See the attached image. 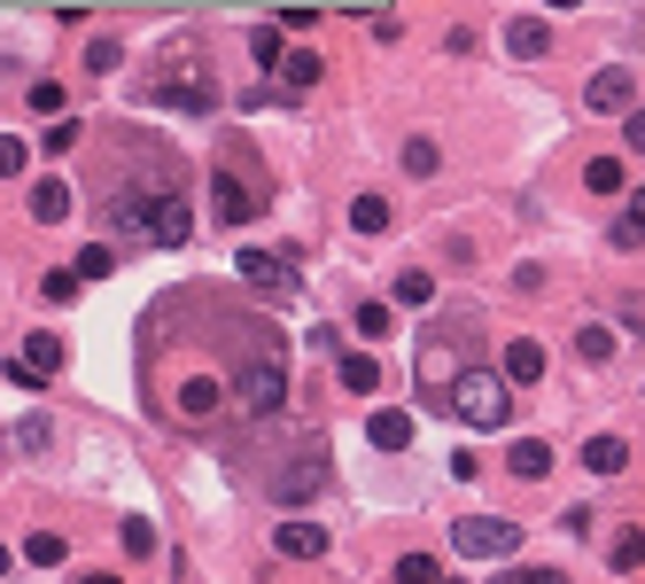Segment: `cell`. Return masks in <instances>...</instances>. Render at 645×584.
Segmentation results:
<instances>
[{
  "instance_id": "obj_22",
  "label": "cell",
  "mask_w": 645,
  "mask_h": 584,
  "mask_svg": "<svg viewBox=\"0 0 645 584\" xmlns=\"http://www.w3.org/2000/svg\"><path fill=\"white\" fill-rule=\"evenodd\" d=\"M435 164H443L435 141H405V172H412V180H435Z\"/></svg>"
},
{
  "instance_id": "obj_32",
  "label": "cell",
  "mask_w": 645,
  "mask_h": 584,
  "mask_svg": "<svg viewBox=\"0 0 645 584\" xmlns=\"http://www.w3.org/2000/svg\"><path fill=\"white\" fill-rule=\"evenodd\" d=\"M16 452H47V422L32 413V422H16Z\"/></svg>"
},
{
  "instance_id": "obj_28",
  "label": "cell",
  "mask_w": 645,
  "mask_h": 584,
  "mask_svg": "<svg viewBox=\"0 0 645 584\" xmlns=\"http://www.w3.org/2000/svg\"><path fill=\"white\" fill-rule=\"evenodd\" d=\"M249 55H257V63H281V24H257V32H249Z\"/></svg>"
},
{
  "instance_id": "obj_24",
  "label": "cell",
  "mask_w": 645,
  "mask_h": 584,
  "mask_svg": "<svg viewBox=\"0 0 645 584\" xmlns=\"http://www.w3.org/2000/svg\"><path fill=\"white\" fill-rule=\"evenodd\" d=\"M435 576H443L435 553H405V561H397V584H435Z\"/></svg>"
},
{
  "instance_id": "obj_13",
  "label": "cell",
  "mask_w": 645,
  "mask_h": 584,
  "mask_svg": "<svg viewBox=\"0 0 645 584\" xmlns=\"http://www.w3.org/2000/svg\"><path fill=\"white\" fill-rule=\"evenodd\" d=\"M544 47H552V32H544V24H529V16H521V24H506V55H513V63H536Z\"/></svg>"
},
{
  "instance_id": "obj_11",
  "label": "cell",
  "mask_w": 645,
  "mask_h": 584,
  "mask_svg": "<svg viewBox=\"0 0 645 584\" xmlns=\"http://www.w3.org/2000/svg\"><path fill=\"white\" fill-rule=\"evenodd\" d=\"M32 218H39V226H63V218H70V188H63V180H32Z\"/></svg>"
},
{
  "instance_id": "obj_35",
  "label": "cell",
  "mask_w": 645,
  "mask_h": 584,
  "mask_svg": "<svg viewBox=\"0 0 645 584\" xmlns=\"http://www.w3.org/2000/svg\"><path fill=\"white\" fill-rule=\"evenodd\" d=\"M622 148H630V156H645V110H630V117H622Z\"/></svg>"
},
{
  "instance_id": "obj_41",
  "label": "cell",
  "mask_w": 645,
  "mask_h": 584,
  "mask_svg": "<svg viewBox=\"0 0 645 584\" xmlns=\"http://www.w3.org/2000/svg\"><path fill=\"white\" fill-rule=\"evenodd\" d=\"M544 9H584V0H544Z\"/></svg>"
},
{
  "instance_id": "obj_3",
  "label": "cell",
  "mask_w": 645,
  "mask_h": 584,
  "mask_svg": "<svg viewBox=\"0 0 645 584\" xmlns=\"http://www.w3.org/2000/svg\"><path fill=\"white\" fill-rule=\"evenodd\" d=\"M451 413H459V422H475V429H506V413H513L506 374H490V367H459V374H451Z\"/></svg>"
},
{
  "instance_id": "obj_2",
  "label": "cell",
  "mask_w": 645,
  "mask_h": 584,
  "mask_svg": "<svg viewBox=\"0 0 645 584\" xmlns=\"http://www.w3.org/2000/svg\"><path fill=\"white\" fill-rule=\"evenodd\" d=\"M234 397H241L249 413H281V397H288V367H281V344H272V327H257L249 359L234 367Z\"/></svg>"
},
{
  "instance_id": "obj_29",
  "label": "cell",
  "mask_w": 645,
  "mask_h": 584,
  "mask_svg": "<svg viewBox=\"0 0 645 584\" xmlns=\"http://www.w3.org/2000/svg\"><path fill=\"white\" fill-rule=\"evenodd\" d=\"M24 156H32V148H24L16 133H0V180H16V172H24Z\"/></svg>"
},
{
  "instance_id": "obj_43",
  "label": "cell",
  "mask_w": 645,
  "mask_h": 584,
  "mask_svg": "<svg viewBox=\"0 0 645 584\" xmlns=\"http://www.w3.org/2000/svg\"><path fill=\"white\" fill-rule=\"evenodd\" d=\"M435 584H459V576H435Z\"/></svg>"
},
{
  "instance_id": "obj_26",
  "label": "cell",
  "mask_w": 645,
  "mask_h": 584,
  "mask_svg": "<svg viewBox=\"0 0 645 584\" xmlns=\"http://www.w3.org/2000/svg\"><path fill=\"white\" fill-rule=\"evenodd\" d=\"M110 266H117V258H110V242H94V249H78V266H70V273H78V281H102Z\"/></svg>"
},
{
  "instance_id": "obj_10",
  "label": "cell",
  "mask_w": 645,
  "mask_h": 584,
  "mask_svg": "<svg viewBox=\"0 0 645 584\" xmlns=\"http://www.w3.org/2000/svg\"><path fill=\"white\" fill-rule=\"evenodd\" d=\"M272 538H281L288 561H319V553H327V530H319V523H281Z\"/></svg>"
},
{
  "instance_id": "obj_34",
  "label": "cell",
  "mask_w": 645,
  "mask_h": 584,
  "mask_svg": "<svg viewBox=\"0 0 645 584\" xmlns=\"http://www.w3.org/2000/svg\"><path fill=\"white\" fill-rule=\"evenodd\" d=\"M63 148H78V125H70V117L47 125V156H63Z\"/></svg>"
},
{
  "instance_id": "obj_36",
  "label": "cell",
  "mask_w": 645,
  "mask_h": 584,
  "mask_svg": "<svg viewBox=\"0 0 645 584\" xmlns=\"http://www.w3.org/2000/svg\"><path fill=\"white\" fill-rule=\"evenodd\" d=\"M498 584H568L561 569H513V576H498Z\"/></svg>"
},
{
  "instance_id": "obj_12",
  "label": "cell",
  "mask_w": 645,
  "mask_h": 584,
  "mask_svg": "<svg viewBox=\"0 0 645 584\" xmlns=\"http://www.w3.org/2000/svg\"><path fill=\"white\" fill-rule=\"evenodd\" d=\"M335 374H342V390H358V397H374V390H382V367L365 359V351H342V359H335Z\"/></svg>"
},
{
  "instance_id": "obj_17",
  "label": "cell",
  "mask_w": 645,
  "mask_h": 584,
  "mask_svg": "<svg viewBox=\"0 0 645 584\" xmlns=\"http://www.w3.org/2000/svg\"><path fill=\"white\" fill-rule=\"evenodd\" d=\"M272 70H281V87H319V55H281V63H272Z\"/></svg>"
},
{
  "instance_id": "obj_18",
  "label": "cell",
  "mask_w": 645,
  "mask_h": 584,
  "mask_svg": "<svg viewBox=\"0 0 645 584\" xmlns=\"http://www.w3.org/2000/svg\"><path fill=\"white\" fill-rule=\"evenodd\" d=\"M350 226H358V234H389V203H382V195H358V203H350Z\"/></svg>"
},
{
  "instance_id": "obj_15",
  "label": "cell",
  "mask_w": 645,
  "mask_h": 584,
  "mask_svg": "<svg viewBox=\"0 0 645 584\" xmlns=\"http://www.w3.org/2000/svg\"><path fill=\"white\" fill-rule=\"evenodd\" d=\"M506 468H513V475H521V483H536V475H552V452H544V445H536V437H521V445H513V452H506Z\"/></svg>"
},
{
  "instance_id": "obj_23",
  "label": "cell",
  "mask_w": 645,
  "mask_h": 584,
  "mask_svg": "<svg viewBox=\"0 0 645 584\" xmlns=\"http://www.w3.org/2000/svg\"><path fill=\"white\" fill-rule=\"evenodd\" d=\"M24 367H32V374H55V367H63V344H55V336H32V344H24Z\"/></svg>"
},
{
  "instance_id": "obj_7",
  "label": "cell",
  "mask_w": 645,
  "mask_h": 584,
  "mask_svg": "<svg viewBox=\"0 0 645 584\" xmlns=\"http://www.w3.org/2000/svg\"><path fill=\"white\" fill-rule=\"evenodd\" d=\"M584 102H591L599 117H630V110H637V87H630V70H614V63H607V70H591Z\"/></svg>"
},
{
  "instance_id": "obj_38",
  "label": "cell",
  "mask_w": 645,
  "mask_h": 584,
  "mask_svg": "<svg viewBox=\"0 0 645 584\" xmlns=\"http://www.w3.org/2000/svg\"><path fill=\"white\" fill-rule=\"evenodd\" d=\"M125 553H156V530L148 523H125Z\"/></svg>"
},
{
  "instance_id": "obj_27",
  "label": "cell",
  "mask_w": 645,
  "mask_h": 584,
  "mask_svg": "<svg viewBox=\"0 0 645 584\" xmlns=\"http://www.w3.org/2000/svg\"><path fill=\"white\" fill-rule=\"evenodd\" d=\"M614 569H645V530H614Z\"/></svg>"
},
{
  "instance_id": "obj_4",
  "label": "cell",
  "mask_w": 645,
  "mask_h": 584,
  "mask_svg": "<svg viewBox=\"0 0 645 584\" xmlns=\"http://www.w3.org/2000/svg\"><path fill=\"white\" fill-rule=\"evenodd\" d=\"M451 546L467 553V561H498V553L521 546V523H506V515H467V523H451Z\"/></svg>"
},
{
  "instance_id": "obj_9",
  "label": "cell",
  "mask_w": 645,
  "mask_h": 584,
  "mask_svg": "<svg viewBox=\"0 0 645 584\" xmlns=\"http://www.w3.org/2000/svg\"><path fill=\"white\" fill-rule=\"evenodd\" d=\"M365 445H374V452H405V445H412V413L382 405L374 422H365Z\"/></svg>"
},
{
  "instance_id": "obj_42",
  "label": "cell",
  "mask_w": 645,
  "mask_h": 584,
  "mask_svg": "<svg viewBox=\"0 0 645 584\" xmlns=\"http://www.w3.org/2000/svg\"><path fill=\"white\" fill-rule=\"evenodd\" d=\"M0 576H9V546H0Z\"/></svg>"
},
{
  "instance_id": "obj_1",
  "label": "cell",
  "mask_w": 645,
  "mask_h": 584,
  "mask_svg": "<svg viewBox=\"0 0 645 584\" xmlns=\"http://www.w3.org/2000/svg\"><path fill=\"white\" fill-rule=\"evenodd\" d=\"M110 226L125 242H188V203H179V180H156V188H125L110 203Z\"/></svg>"
},
{
  "instance_id": "obj_33",
  "label": "cell",
  "mask_w": 645,
  "mask_h": 584,
  "mask_svg": "<svg viewBox=\"0 0 645 584\" xmlns=\"http://www.w3.org/2000/svg\"><path fill=\"white\" fill-rule=\"evenodd\" d=\"M451 374H459L451 351H428V359H420V382H443V390H451Z\"/></svg>"
},
{
  "instance_id": "obj_14",
  "label": "cell",
  "mask_w": 645,
  "mask_h": 584,
  "mask_svg": "<svg viewBox=\"0 0 645 584\" xmlns=\"http://www.w3.org/2000/svg\"><path fill=\"white\" fill-rule=\"evenodd\" d=\"M584 468H591V475H622V468H630V445H622V437H591V445H584Z\"/></svg>"
},
{
  "instance_id": "obj_21",
  "label": "cell",
  "mask_w": 645,
  "mask_h": 584,
  "mask_svg": "<svg viewBox=\"0 0 645 584\" xmlns=\"http://www.w3.org/2000/svg\"><path fill=\"white\" fill-rule=\"evenodd\" d=\"M576 351H584L591 367H599V359H614V327H599V319H591V327H576Z\"/></svg>"
},
{
  "instance_id": "obj_30",
  "label": "cell",
  "mask_w": 645,
  "mask_h": 584,
  "mask_svg": "<svg viewBox=\"0 0 645 584\" xmlns=\"http://www.w3.org/2000/svg\"><path fill=\"white\" fill-rule=\"evenodd\" d=\"M32 110H39V117H63V87H55V78H39V87H32Z\"/></svg>"
},
{
  "instance_id": "obj_5",
  "label": "cell",
  "mask_w": 645,
  "mask_h": 584,
  "mask_svg": "<svg viewBox=\"0 0 645 584\" xmlns=\"http://www.w3.org/2000/svg\"><path fill=\"white\" fill-rule=\"evenodd\" d=\"M211 203H218V218H226V226H249V218L264 211V195H257V180H241V172H234V164H218V172H211Z\"/></svg>"
},
{
  "instance_id": "obj_25",
  "label": "cell",
  "mask_w": 645,
  "mask_h": 584,
  "mask_svg": "<svg viewBox=\"0 0 645 584\" xmlns=\"http://www.w3.org/2000/svg\"><path fill=\"white\" fill-rule=\"evenodd\" d=\"M584 188H591V195H622V164H614V156H599L591 172H584Z\"/></svg>"
},
{
  "instance_id": "obj_40",
  "label": "cell",
  "mask_w": 645,
  "mask_h": 584,
  "mask_svg": "<svg viewBox=\"0 0 645 584\" xmlns=\"http://www.w3.org/2000/svg\"><path fill=\"white\" fill-rule=\"evenodd\" d=\"M78 584H117V576L110 569H78Z\"/></svg>"
},
{
  "instance_id": "obj_8",
  "label": "cell",
  "mask_w": 645,
  "mask_h": 584,
  "mask_svg": "<svg viewBox=\"0 0 645 584\" xmlns=\"http://www.w3.org/2000/svg\"><path fill=\"white\" fill-rule=\"evenodd\" d=\"M529 382H544V344L536 336H513L506 344V390H529Z\"/></svg>"
},
{
  "instance_id": "obj_19",
  "label": "cell",
  "mask_w": 645,
  "mask_h": 584,
  "mask_svg": "<svg viewBox=\"0 0 645 584\" xmlns=\"http://www.w3.org/2000/svg\"><path fill=\"white\" fill-rule=\"evenodd\" d=\"M389 296H397V304H435V273H420V266H412V273H397V289H389Z\"/></svg>"
},
{
  "instance_id": "obj_20",
  "label": "cell",
  "mask_w": 645,
  "mask_h": 584,
  "mask_svg": "<svg viewBox=\"0 0 645 584\" xmlns=\"http://www.w3.org/2000/svg\"><path fill=\"white\" fill-rule=\"evenodd\" d=\"M63 553H70V546H63L55 530H32V538H24V561H32V569H55Z\"/></svg>"
},
{
  "instance_id": "obj_16",
  "label": "cell",
  "mask_w": 645,
  "mask_h": 584,
  "mask_svg": "<svg viewBox=\"0 0 645 584\" xmlns=\"http://www.w3.org/2000/svg\"><path fill=\"white\" fill-rule=\"evenodd\" d=\"M218 397H226V390H218V382H203V374H195V382H188V390H179V413H188V422H211V413H218Z\"/></svg>"
},
{
  "instance_id": "obj_31",
  "label": "cell",
  "mask_w": 645,
  "mask_h": 584,
  "mask_svg": "<svg viewBox=\"0 0 645 584\" xmlns=\"http://www.w3.org/2000/svg\"><path fill=\"white\" fill-rule=\"evenodd\" d=\"M358 336H389V304H358Z\"/></svg>"
},
{
  "instance_id": "obj_39",
  "label": "cell",
  "mask_w": 645,
  "mask_h": 584,
  "mask_svg": "<svg viewBox=\"0 0 645 584\" xmlns=\"http://www.w3.org/2000/svg\"><path fill=\"white\" fill-rule=\"evenodd\" d=\"M630 226H637V234H645V188H637V195H630Z\"/></svg>"
},
{
  "instance_id": "obj_37",
  "label": "cell",
  "mask_w": 645,
  "mask_h": 584,
  "mask_svg": "<svg viewBox=\"0 0 645 584\" xmlns=\"http://www.w3.org/2000/svg\"><path fill=\"white\" fill-rule=\"evenodd\" d=\"M78 296V273H47V304H70Z\"/></svg>"
},
{
  "instance_id": "obj_6",
  "label": "cell",
  "mask_w": 645,
  "mask_h": 584,
  "mask_svg": "<svg viewBox=\"0 0 645 584\" xmlns=\"http://www.w3.org/2000/svg\"><path fill=\"white\" fill-rule=\"evenodd\" d=\"M234 273H241L257 296H288V289H296V258H272V249H241Z\"/></svg>"
}]
</instances>
